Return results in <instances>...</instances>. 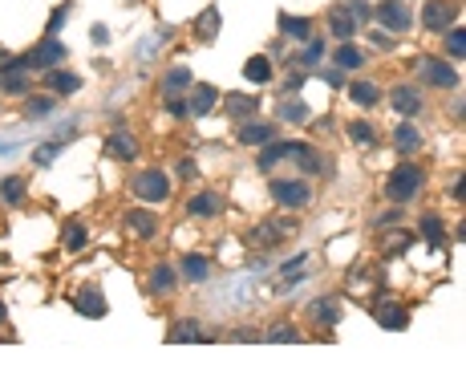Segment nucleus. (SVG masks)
Returning a JSON list of instances; mask_svg holds the SVG:
<instances>
[{"label": "nucleus", "instance_id": "40", "mask_svg": "<svg viewBox=\"0 0 466 365\" xmlns=\"http://www.w3.org/2000/svg\"><path fill=\"white\" fill-rule=\"evenodd\" d=\"M57 151H61V142H45V146H37V151H33V163H37V166H49L53 159H57Z\"/></svg>", "mask_w": 466, "mask_h": 365}, {"label": "nucleus", "instance_id": "11", "mask_svg": "<svg viewBox=\"0 0 466 365\" xmlns=\"http://www.w3.org/2000/svg\"><path fill=\"white\" fill-rule=\"evenodd\" d=\"M373 316H378L381 329H393V333L410 329V313H405L402 304H393V301H378L373 304Z\"/></svg>", "mask_w": 466, "mask_h": 365}, {"label": "nucleus", "instance_id": "32", "mask_svg": "<svg viewBox=\"0 0 466 365\" xmlns=\"http://www.w3.org/2000/svg\"><path fill=\"white\" fill-rule=\"evenodd\" d=\"M171 341H178V345H183V341H207V333H203L195 321H178V329H171Z\"/></svg>", "mask_w": 466, "mask_h": 365}, {"label": "nucleus", "instance_id": "50", "mask_svg": "<svg viewBox=\"0 0 466 365\" xmlns=\"http://www.w3.org/2000/svg\"><path fill=\"white\" fill-rule=\"evenodd\" d=\"M231 341H260V333H255V329H235Z\"/></svg>", "mask_w": 466, "mask_h": 365}, {"label": "nucleus", "instance_id": "51", "mask_svg": "<svg viewBox=\"0 0 466 365\" xmlns=\"http://www.w3.org/2000/svg\"><path fill=\"white\" fill-rule=\"evenodd\" d=\"M175 171H178V179H191V175H195V163H191V159H183Z\"/></svg>", "mask_w": 466, "mask_h": 365}, {"label": "nucleus", "instance_id": "53", "mask_svg": "<svg viewBox=\"0 0 466 365\" xmlns=\"http://www.w3.org/2000/svg\"><path fill=\"white\" fill-rule=\"evenodd\" d=\"M4 321H9V309H4V304H0V325H4Z\"/></svg>", "mask_w": 466, "mask_h": 365}, {"label": "nucleus", "instance_id": "8", "mask_svg": "<svg viewBox=\"0 0 466 365\" xmlns=\"http://www.w3.org/2000/svg\"><path fill=\"white\" fill-rule=\"evenodd\" d=\"M29 57H13V61L0 65V89L4 94H25L29 89Z\"/></svg>", "mask_w": 466, "mask_h": 365}, {"label": "nucleus", "instance_id": "31", "mask_svg": "<svg viewBox=\"0 0 466 365\" xmlns=\"http://www.w3.org/2000/svg\"><path fill=\"white\" fill-rule=\"evenodd\" d=\"M211 264H207V256H183V276L187 280H207Z\"/></svg>", "mask_w": 466, "mask_h": 365}, {"label": "nucleus", "instance_id": "23", "mask_svg": "<svg viewBox=\"0 0 466 365\" xmlns=\"http://www.w3.org/2000/svg\"><path fill=\"white\" fill-rule=\"evenodd\" d=\"M175 268L171 264H154L151 268V292H158V296H166V292H175Z\"/></svg>", "mask_w": 466, "mask_h": 365}, {"label": "nucleus", "instance_id": "44", "mask_svg": "<svg viewBox=\"0 0 466 365\" xmlns=\"http://www.w3.org/2000/svg\"><path fill=\"white\" fill-rule=\"evenodd\" d=\"M268 341H276V345H288V341H300V333H296V329H288V325H280V329H272V333H268Z\"/></svg>", "mask_w": 466, "mask_h": 365}, {"label": "nucleus", "instance_id": "26", "mask_svg": "<svg viewBox=\"0 0 466 365\" xmlns=\"http://www.w3.org/2000/svg\"><path fill=\"white\" fill-rule=\"evenodd\" d=\"M381 89L373 86V81H353L349 86V101H357V106H378Z\"/></svg>", "mask_w": 466, "mask_h": 365}, {"label": "nucleus", "instance_id": "37", "mask_svg": "<svg viewBox=\"0 0 466 365\" xmlns=\"http://www.w3.org/2000/svg\"><path fill=\"white\" fill-rule=\"evenodd\" d=\"M57 110V98H37V101H29L25 106V118H45V114Z\"/></svg>", "mask_w": 466, "mask_h": 365}, {"label": "nucleus", "instance_id": "14", "mask_svg": "<svg viewBox=\"0 0 466 365\" xmlns=\"http://www.w3.org/2000/svg\"><path fill=\"white\" fill-rule=\"evenodd\" d=\"M390 106L397 114H405V118H414V114H422V94H417L414 86H397L390 94Z\"/></svg>", "mask_w": 466, "mask_h": 365}, {"label": "nucleus", "instance_id": "54", "mask_svg": "<svg viewBox=\"0 0 466 365\" xmlns=\"http://www.w3.org/2000/svg\"><path fill=\"white\" fill-rule=\"evenodd\" d=\"M4 61H9V53H4V49H0V65H4Z\"/></svg>", "mask_w": 466, "mask_h": 365}, {"label": "nucleus", "instance_id": "28", "mask_svg": "<svg viewBox=\"0 0 466 365\" xmlns=\"http://www.w3.org/2000/svg\"><path fill=\"white\" fill-rule=\"evenodd\" d=\"M187 211H191V215H215V211H219V195H215V191H203V195H191Z\"/></svg>", "mask_w": 466, "mask_h": 365}, {"label": "nucleus", "instance_id": "24", "mask_svg": "<svg viewBox=\"0 0 466 365\" xmlns=\"http://www.w3.org/2000/svg\"><path fill=\"white\" fill-rule=\"evenodd\" d=\"M126 227H134V236L151 239L154 231H158V219H154V211H130L126 215Z\"/></svg>", "mask_w": 466, "mask_h": 365}, {"label": "nucleus", "instance_id": "52", "mask_svg": "<svg viewBox=\"0 0 466 365\" xmlns=\"http://www.w3.org/2000/svg\"><path fill=\"white\" fill-rule=\"evenodd\" d=\"M325 77V86H340V69H328V74H320Z\"/></svg>", "mask_w": 466, "mask_h": 365}, {"label": "nucleus", "instance_id": "35", "mask_svg": "<svg viewBox=\"0 0 466 365\" xmlns=\"http://www.w3.org/2000/svg\"><path fill=\"white\" fill-rule=\"evenodd\" d=\"M422 236H426L434 248H438L442 239H446V231H442V219H438V215H426V219H422Z\"/></svg>", "mask_w": 466, "mask_h": 365}, {"label": "nucleus", "instance_id": "13", "mask_svg": "<svg viewBox=\"0 0 466 365\" xmlns=\"http://www.w3.org/2000/svg\"><path fill=\"white\" fill-rule=\"evenodd\" d=\"M235 139H240L243 146H268V142L276 139V126H268V122H252V118H248Z\"/></svg>", "mask_w": 466, "mask_h": 365}, {"label": "nucleus", "instance_id": "49", "mask_svg": "<svg viewBox=\"0 0 466 365\" xmlns=\"http://www.w3.org/2000/svg\"><path fill=\"white\" fill-rule=\"evenodd\" d=\"M284 89H288V94H296V89H304V74H288V81H284Z\"/></svg>", "mask_w": 466, "mask_h": 365}, {"label": "nucleus", "instance_id": "43", "mask_svg": "<svg viewBox=\"0 0 466 365\" xmlns=\"http://www.w3.org/2000/svg\"><path fill=\"white\" fill-rule=\"evenodd\" d=\"M320 57H325V41H308V49L300 53L296 65H313V61H320Z\"/></svg>", "mask_w": 466, "mask_h": 365}, {"label": "nucleus", "instance_id": "20", "mask_svg": "<svg viewBox=\"0 0 466 365\" xmlns=\"http://www.w3.org/2000/svg\"><path fill=\"white\" fill-rule=\"evenodd\" d=\"M171 37H175V29H171V25L154 29V37L138 45V61H142V65H151V61H154V53L163 49V45H171Z\"/></svg>", "mask_w": 466, "mask_h": 365}, {"label": "nucleus", "instance_id": "15", "mask_svg": "<svg viewBox=\"0 0 466 365\" xmlns=\"http://www.w3.org/2000/svg\"><path fill=\"white\" fill-rule=\"evenodd\" d=\"M106 151L113 154V159H122V163H130L134 154H138V139L130 134V130H113L110 142H106Z\"/></svg>", "mask_w": 466, "mask_h": 365}, {"label": "nucleus", "instance_id": "45", "mask_svg": "<svg viewBox=\"0 0 466 365\" xmlns=\"http://www.w3.org/2000/svg\"><path fill=\"white\" fill-rule=\"evenodd\" d=\"M345 9L353 13V21H357V25H361V21H369V13H373V9H369L365 0H345Z\"/></svg>", "mask_w": 466, "mask_h": 365}, {"label": "nucleus", "instance_id": "41", "mask_svg": "<svg viewBox=\"0 0 466 365\" xmlns=\"http://www.w3.org/2000/svg\"><path fill=\"white\" fill-rule=\"evenodd\" d=\"M65 21H69V9H53V16H49V25H45V37H57V33H61V25Z\"/></svg>", "mask_w": 466, "mask_h": 365}, {"label": "nucleus", "instance_id": "27", "mask_svg": "<svg viewBox=\"0 0 466 365\" xmlns=\"http://www.w3.org/2000/svg\"><path fill=\"white\" fill-rule=\"evenodd\" d=\"M333 61H337V69L345 74V69H357V65H365V53L357 49V45H340V49L333 53Z\"/></svg>", "mask_w": 466, "mask_h": 365}, {"label": "nucleus", "instance_id": "10", "mask_svg": "<svg viewBox=\"0 0 466 365\" xmlns=\"http://www.w3.org/2000/svg\"><path fill=\"white\" fill-rule=\"evenodd\" d=\"M74 309L81 316H89V321H101V316L110 313V304H106V296H101L98 289H81L74 292Z\"/></svg>", "mask_w": 466, "mask_h": 365}, {"label": "nucleus", "instance_id": "5", "mask_svg": "<svg viewBox=\"0 0 466 365\" xmlns=\"http://www.w3.org/2000/svg\"><path fill=\"white\" fill-rule=\"evenodd\" d=\"M454 16H458V4H454V0H426V4H422V25H426L430 33L450 29Z\"/></svg>", "mask_w": 466, "mask_h": 365}, {"label": "nucleus", "instance_id": "34", "mask_svg": "<svg viewBox=\"0 0 466 365\" xmlns=\"http://www.w3.org/2000/svg\"><path fill=\"white\" fill-rule=\"evenodd\" d=\"M280 122H304L308 118V106L304 101H280Z\"/></svg>", "mask_w": 466, "mask_h": 365}, {"label": "nucleus", "instance_id": "36", "mask_svg": "<svg viewBox=\"0 0 466 365\" xmlns=\"http://www.w3.org/2000/svg\"><path fill=\"white\" fill-rule=\"evenodd\" d=\"M313 316H316V321H325V325H337V321H340L337 301H316L313 304Z\"/></svg>", "mask_w": 466, "mask_h": 365}, {"label": "nucleus", "instance_id": "9", "mask_svg": "<svg viewBox=\"0 0 466 365\" xmlns=\"http://www.w3.org/2000/svg\"><path fill=\"white\" fill-rule=\"evenodd\" d=\"M296 231H300V227H296V219H268V224H260L252 231V239L255 244H280V239H288V236H296Z\"/></svg>", "mask_w": 466, "mask_h": 365}, {"label": "nucleus", "instance_id": "19", "mask_svg": "<svg viewBox=\"0 0 466 365\" xmlns=\"http://www.w3.org/2000/svg\"><path fill=\"white\" fill-rule=\"evenodd\" d=\"M280 33L292 41H308L313 37V21L308 16H292V13H280Z\"/></svg>", "mask_w": 466, "mask_h": 365}, {"label": "nucleus", "instance_id": "18", "mask_svg": "<svg viewBox=\"0 0 466 365\" xmlns=\"http://www.w3.org/2000/svg\"><path fill=\"white\" fill-rule=\"evenodd\" d=\"M393 146H397L402 154L422 151V130H417L414 122H402V126H393Z\"/></svg>", "mask_w": 466, "mask_h": 365}, {"label": "nucleus", "instance_id": "21", "mask_svg": "<svg viewBox=\"0 0 466 365\" xmlns=\"http://www.w3.org/2000/svg\"><path fill=\"white\" fill-rule=\"evenodd\" d=\"M45 86H49L53 94H77V89H81V77L65 74V69H45Z\"/></svg>", "mask_w": 466, "mask_h": 365}, {"label": "nucleus", "instance_id": "22", "mask_svg": "<svg viewBox=\"0 0 466 365\" xmlns=\"http://www.w3.org/2000/svg\"><path fill=\"white\" fill-rule=\"evenodd\" d=\"M255 110H260V98H248V94H227V114H231V118L248 122Z\"/></svg>", "mask_w": 466, "mask_h": 365}, {"label": "nucleus", "instance_id": "17", "mask_svg": "<svg viewBox=\"0 0 466 365\" xmlns=\"http://www.w3.org/2000/svg\"><path fill=\"white\" fill-rule=\"evenodd\" d=\"M215 101H219V89L207 86V81H199L187 106H191V114H195V118H203V114H211V110H215Z\"/></svg>", "mask_w": 466, "mask_h": 365}, {"label": "nucleus", "instance_id": "33", "mask_svg": "<svg viewBox=\"0 0 466 365\" xmlns=\"http://www.w3.org/2000/svg\"><path fill=\"white\" fill-rule=\"evenodd\" d=\"M215 33H219V9H203V16H199V37L203 41H215Z\"/></svg>", "mask_w": 466, "mask_h": 365}, {"label": "nucleus", "instance_id": "47", "mask_svg": "<svg viewBox=\"0 0 466 365\" xmlns=\"http://www.w3.org/2000/svg\"><path fill=\"white\" fill-rule=\"evenodd\" d=\"M304 260H308V256H292V260H288V264H284V268H280V272H284V276H296V272H300V268H304Z\"/></svg>", "mask_w": 466, "mask_h": 365}, {"label": "nucleus", "instance_id": "30", "mask_svg": "<svg viewBox=\"0 0 466 365\" xmlns=\"http://www.w3.org/2000/svg\"><path fill=\"white\" fill-rule=\"evenodd\" d=\"M25 179H21V175H9V179H4V183H0V199H4V203H21V199H25Z\"/></svg>", "mask_w": 466, "mask_h": 365}, {"label": "nucleus", "instance_id": "38", "mask_svg": "<svg viewBox=\"0 0 466 365\" xmlns=\"http://www.w3.org/2000/svg\"><path fill=\"white\" fill-rule=\"evenodd\" d=\"M446 53H450L454 61H462V53H466V33L462 29H454L450 37H446Z\"/></svg>", "mask_w": 466, "mask_h": 365}, {"label": "nucleus", "instance_id": "25", "mask_svg": "<svg viewBox=\"0 0 466 365\" xmlns=\"http://www.w3.org/2000/svg\"><path fill=\"white\" fill-rule=\"evenodd\" d=\"M187 86H191V69H187V65H175V69H171V74L163 77V94H166V98L183 94Z\"/></svg>", "mask_w": 466, "mask_h": 365}, {"label": "nucleus", "instance_id": "2", "mask_svg": "<svg viewBox=\"0 0 466 365\" xmlns=\"http://www.w3.org/2000/svg\"><path fill=\"white\" fill-rule=\"evenodd\" d=\"M134 195L142 203H166L171 199V179L163 171H142V175H134Z\"/></svg>", "mask_w": 466, "mask_h": 365}, {"label": "nucleus", "instance_id": "42", "mask_svg": "<svg viewBox=\"0 0 466 365\" xmlns=\"http://www.w3.org/2000/svg\"><path fill=\"white\" fill-rule=\"evenodd\" d=\"M86 227L81 224H69V236H65V244H69V252H77V248H86Z\"/></svg>", "mask_w": 466, "mask_h": 365}, {"label": "nucleus", "instance_id": "6", "mask_svg": "<svg viewBox=\"0 0 466 365\" xmlns=\"http://www.w3.org/2000/svg\"><path fill=\"white\" fill-rule=\"evenodd\" d=\"M25 57H29V69H53V65H61L65 57H69V49H65L57 37H45L37 49H29Z\"/></svg>", "mask_w": 466, "mask_h": 365}, {"label": "nucleus", "instance_id": "46", "mask_svg": "<svg viewBox=\"0 0 466 365\" xmlns=\"http://www.w3.org/2000/svg\"><path fill=\"white\" fill-rule=\"evenodd\" d=\"M166 114H171V118H187V114H191V106H187L183 98H178V94H175V98H166Z\"/></svg>", "mask_w": 466, "mask_h": 365}, {"label": "nucleus", "instance_id": "7", "mask_svg": "<svg viewBox=\"0 0 466 365\" xmlns=\"http://www.w3.org/2000/svg\"><path fill=\"white\" fill-rule=\"evenodd\" d=\"M373 16L381 21V29H393V33H405V29L414 25V16H410V9H405V0H381Z\"/></svg>", "mask_w": 466, "mask_h": 365}, {"label": "nucleus", "instance_id": "4", "mask_svg": "<svg viewBox=\"0 0 466 365\" xmlns=\"http://www.w3.org/2000/svg\"><path fill=\"white\" fill-rule=\"evenodd\" d=\"M414 69H417V77H422V81H430V86H442V89H454V86H458V69H454V65H446V61H438V57H422Z\"/></svg>", "mask_w": 466, "mask_h": 365}, {"label": "nucleus", "instance_id": "39", "mask_svg": "<svg viewBox=\"0 0 466 365\" xmlns=\"http://www.w3.org/2000/svg\"><path fill=\"white\" fill-rule=\"evenodd\" d=\"M349 139H353L357 146H369V142H373V126H369V122H349Z\"/></svg>", "mask_w": 466, "mask_h": 365}, {"label": "nucleus", "instance_id": "12", "mask_svg": "<svg viewBox=\"0 0 466 365\" xmlns=\"http://www.w3.org/2000/svg\"><path fill=\"white\" fill-rule=\"evenodd\" d=\"M304 151V142H268L264 151H260V171H272V166L280 163V159H300Z\"/></svg>", "mask_w": 466, "mask_h": 365}, {"label": "nucleus", "instance_id": "3", "mask_svg": "<svg viewBox=\"0 0 466 365\" xmlns=\"http://www.w3.org/2000/svg\"><path fill=\"white\" fill-rule=\"evenodd\" d=\"M272 195H276V203L280 207H288V211L313 203V187L300 183V179H276V183H272Z\"/></svg>", "mask_w": 466, "mask_h": 365}, {"label": "nucleus", "instance_id": "16", "mask_svg": "<svg viewBox=\"0 0 466 365\" xmlns=\"http://www.w3.org/2000/svg\"><path fill=\"white\" fill-rule=\"evenodd\" d=\"M328 33L333 37H340V41H349L357 33V21H353V13L345 9V4H337L333 13H328Z\"/></svg>", "mask_w": 466, "mask_h": 365}, {"label": "nucleus", "instance_id": "29", "mask_svg": "<svg viewBox=\"0 0 466 365\" xmlns=\"http://www.w3.org/2000/svg\"><path fill=\"white\" fill-rule=\"evenodd\" d=\"M243 77H248V81H260V86L272 81V61H268V57H252V61L243 65Z\"/></svg>", "mask_w": 466, "mask_h": 365}, {"label": "nucleus", "instance_id": "1", "mask_svg": "<svg viewBox=\"0 0 466 365\" xmlns=\"http://www.w3.org/2000/svg\"><path fill=\"white\" fill-rule=\"evenodd\" d=\"M422 183H426L422 166L402 163V166H397V171L390 175V183H385V195H390L393 203H410L414 195H422Z\"/></svg>", "mask_w": 466, "mask_h": 365}, {"label": "nucleus", "instance_id": "48", "mask_svg": "<svg viewBox=\"0 0 466 365\" xmlns=\"http://www.w3.org/2000/svg\"><path fill=\"white\" fill-rule=\"evenodd\" d=\"M89 41H93V45H106V41H110V29H106V25H93V29H89Z\"/></svg>", "mask_w": 466, "mask_h": 365}]
</instances>
